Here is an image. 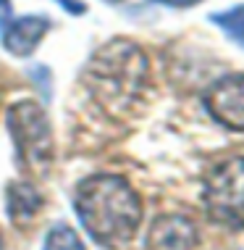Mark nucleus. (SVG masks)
<instances>
[{
	"instance_id": "1",
	"label": "nucleus",
	"mask_w": 244,
	"mask_h": 250,
	"mask_svg": "<svg viewBox=\"0 0 244 250\" xmlns=\"http://www.w3.org/2000/svg\"><path fill=\"white\" fill-rule=\"evenodd\" d=\"M74 208L81 227L103 245L131 240L142 221V200L118 174H94L76 187Z\"/></svg>"
},
{
	"instance_id": "2",
	"label": "nucleus",
	"mask_w": 244,
	"mask_h": 250,
	"mask_svg": "<svg viewBox=\"0 0 244 250\" xmlns=\"http://www.w3.org/2000/svg\"><path fill=\"white\" fill-rule=\"evenodd\" d=\"M147 56L129 40H113L92 56L87 66V87L97 103L111 111H126L147 84Z\"/></svg>"
},
{
	"instance_id": "3",
	"label": "nucleus",
	"mask_w": 244,
	"mask_h": 250,
	"mask_svg": "<svg viewBox=\"0 0 244 250\" xmlns=\"http://www.w3.org/2000/svg\"><path fill=\"white\" fill-rule=\"evenodd\" d=\"M5 126L19 164L29 174H47L53 164V132L45 108L37 100H19L5 111Z\"/></svg>"
},
{
	"instance_id": "4",
	"label": "nucleus",
	"mask_w": 244,
	"mask_h": 250,
	"mask_svg": "<svg viewBox=\"0 0 244 250\" xmlns=\"http://www.w3.org/2000/svg\"><path fill=\"white\" fill-rule=\"evenodd\" d=\"M202 203L210 221L226 229H244V155L213 168L202 190Z\"/></svg>"
},
{
	"instance_id": "5",
	"label": "nucleus",
	"mask_w": 244,
	"mask_h": 250,
	"mask_svg": "<svg viewBox=\"0 0 244 250\" xmlns=\"http://www.w3.org/2000/svg\"><path fill=\"white\" fill-rule=\"evenodd\" d=\"M207 113L221 126L244 132V74H228L205 92Z\"/></svg>"
},
{
	"instance_id": "6",
	"label": "nucleus",
	"mask_w": 244,
	"mask_h": 250,
	"mask_svg": "<svg viewBox=\"0 0 244 250\" xmlns=\"http://www.w3.org/2000/svg\"><path fill=\"white\" fill-rule=\"evenodd\" d=\"M197 227L184 213H163L147 232V250H197Z\"/></svg>"
},
{
	"instance_id": "7",
	"label": "nucleus",
	"mask_w": 244,
	"mask_h": 250,
	"mask_svg": "<svg viewBox=\"0 0 244 250\" xmlns=\"http://www.w3.org/2000/svg\"><path fill=\"white\" fill-rule=\"evenodd\" d=\"M50 29V19L32 13V16H19V19H8L3 24V48L11 56L26 58L37 50V45L42 42V37Z\"/></svg>"
},
{
	"instance_id": "8",
	"label": "nucleus",
	"mask_w": 244,
	"mask_h": 250,
	"mask_svg": "<svg viewBox=\"0 0 244 250\" xmlns=\"http://www.w3.org/2000/svg\"><path fill=\"white\" fill-rule=\"evenodd\" d=\"M5 208L13 224H26L39 213L42 208V195L29 182H11L5 190Z\"/></svg>"
},
{
	"instance_id": "9",
	"label": "nucleus",
	"mask_w": 244,
	"mask_h": 250,
	"mask_svg": "<svg viewBox=\"0 0 244 250\" xmlns=\"http://www.w3.org/2000/svg\"><path fill=\"white\" fill-rule=\"evenodd\" d=\"M45 250H87V245L81 242V237L76 234V229L58 221L50 227L45 237Z\"/></svg>"
},
{
	"instance_id": "10",
	"label": "nucleus",
	"mask_w": 244,
	"mask_h": 250,
	"mask_svg": "<svg viewBox=\"0 0 244 250\" xmlns=\"http://www.w3.org/2000/svg\"><path fill=\"white\" fill-rule=\"evenodd\" d=\"M210 19H213V24H218L236 45L244 48V5H234V8H228V11H218Z\"/></svg>"
},
{
	"instance_id": "11",
	"label": "nucleus",
	"mask_w": 244,
	"mask_h": 250,
	"mask_svg": "<svg viewBox=\"0 0 244 250\" xmlns=\"http://www.w3.org/2000/svg\"><path fill=\"white\" fill-rule=\"evenodd\" d=\"M152 3L168 5V8H189V5H197L202 0H152Z\"/></svg>"
},
{
	"instance_id": "12",
	"label": "nucleus",
	"mask_w": 244,
	"mask_h": 250,
	"mask_svg": "<svg viewBox=\"0 0 244 250\" xmlns=\"http://www.w3.org/2000/svg\"><path fill=\"white\" fill-rule=\"evenodd\" d=\"M11 19V0H0V26Z\"/></svg>"
},
{
	"instance_id": "13",
	"label": "nucleus",
	"mask_w": 244,
	"mask_h": 250,
	"mask_svg": "<svg viewBox=\"0 0 244 250\" xmlns=\"http://www.w3.org/2000/svg\"><path fill=\"white\" fill-rule=\"evenodd\" d=\"M105 3H124V0H105Z\"/></svg>"
},
{
	"instance_id": "14",
	"label": "nucleus",
	"mask_w": 244,
	"mask_h": 250,
	"mask_svg": "<svg viewBox=\"0 0 244 250\" xmlns=\"http://www.w3.org/2000/svg\"><path fill=\"white\" fill-rule=\"evenodd\" d=\"M0 250H3V234H0Z\"/></svg>"
}]
</instances>
